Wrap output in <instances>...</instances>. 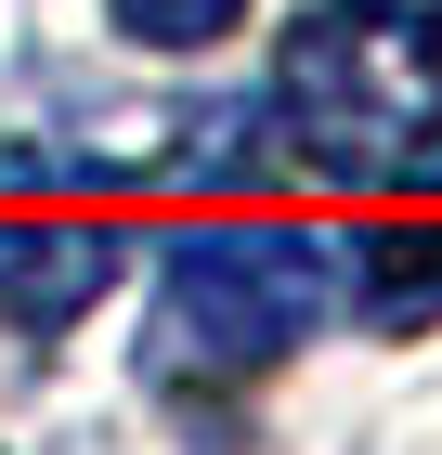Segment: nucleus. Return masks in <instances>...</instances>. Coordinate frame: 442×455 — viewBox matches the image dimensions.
Wrapping results in <instances>:
<instances>
[{"mask_svg":"<svg viewBox=\"0 0 442 455\" xmlns=\"http://www.w3.org/2000/svg\"><path fill=\"white\" fill-rule=\"evenodd\" d=\"M286 131L339 182H404L442 156V13L416 0H325L286 39Z\"/></svg>","mask_w":442,"mask_h":455,"instance_id":"nucleus-1","label":"nucleus"},{"mask_svg":"<svg viewBox=\"0 0 442 455\" xmlns=\"http://www.w3.org/2000/svg\"><path fill=\"white\" fill-rule=\"evenodd\" d=\"M312 286H325L312 235H286V221H196V235H170V286H157L143 364L182 378V390L261 378V364H286V339L312 325Z\"/></svg>","mask_w":442,"mask_h":455,"instance_id":"nucleus-2","label":"nucleus"},{"mask_svg":"<svg viewBox=\"0 0 442 455\" xmlns=\"http://www.w3.org/2000/svg\"><path fill=\"white\" fill-rule=\"evenodd\" d=\"M117 274V235L104 221H0V325H78Z\"/></svg>","mask_w":442,"mask_h":455,"instance_id":"nucleus-3","label":"nucleus"},{"mask_svg":"<svg viewBox=\"0 0 442 455\" xmlns=\"http://www.w3.org/2000/svg\"><path fill=\"white\" fill-rule=\"evenodd\" d=\"M365 313L377 325H430L442 313V221H377L365 235Z\"/></svg>","mask_w":442,"mask_h":455,"instance_id":"nucleus-4","label":"nucleus"},{"mask_svg":"<svg viewBox=\"0 0 442 455\" xmlns=\"http://www.w3.org/2000/svg\"><path fill=\"white\" fill-rule=\"evenodd\" d=\"M235 13H247V0H117V27H131V39H157V52H208Z\"/></svg>","mask_w":442,"mask_h":455,"instance_id":"nucleus-5","label":"nucleus"},{"mask_svg":"<svg viewBox=\"0 0 442 455\" xmlns=\"http://www.w3.org/2000/svg\"><path fill=\"white\" fill-rule=\"evenodd\" d=\"M416 13H442V0H416Z\"/></svg>","mask_w":442,"mask_h":455,"instance_id":"nucleus-6","label":"nucleus"}]
</instances>
